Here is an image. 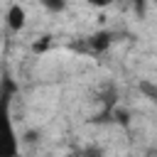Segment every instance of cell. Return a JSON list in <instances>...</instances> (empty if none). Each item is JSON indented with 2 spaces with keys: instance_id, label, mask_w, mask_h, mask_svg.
<instances>
[{
  "instance_id": "cell-1",
  "label": "cell",
  "mask_w": 157,
  "mask_h": 157,
  "mask_svg": "<svg viewBox=\"0 0 157 157\" xmlns=\"http://www.w3.org/2000/svg\"><path fill=\"white\" fill-rule=\"evenodd\" d=\"M12 93H15V83L10 78H2L0 81V157L20 155V135L12 118Z\"/></svg>"
},
{
  "instance_id": "cell-2",
  "label": "cell",
  "mask_w": 157,
  "mask_h": 157,
  "mask_svg": "<svg viewBox=\"0 0 157 157\" xmlns=\"http://www.w3.org/2000/svg\"><path fill=\"white\" fill-rule=\"evenodd\" d=\"M25 20H27V12L22 5H10L7 7V27L12 32H20L25 27Z\"/></svg>"
}]
</instances>
